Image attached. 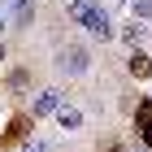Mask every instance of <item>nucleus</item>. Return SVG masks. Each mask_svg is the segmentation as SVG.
I'll list each match as a JSON object with an SVG mask.
<instances>
[{
	"label": "nucleus",
	"mask_w": 152,
	"mask_h": 152,
	"mask_svg": "<svg viewBox=\"0 0 152 152\" xmlns=\"http://www.w3.org/2000/svg\"><path fill=\"white\" fill-rule=\"evenodd\" d=\"M61 104H65V91L48 87V91H39V96H35V117H48V113H57Z\"/></svg>",
	"instance_id": "obj_4"
},
{
	"label": "nucleus",
	"mask_w": 152,
	"mask_h": 152,
	"mask_svg": "<svg viewBox=\"0 0 152 152\" xmlns=\"http://www.w3.org/2000/svg\"><path fill=\"white\" fill-rule=\"evenodd\" d=\"M4 13H9V26L13 31H26V26L35 22V0H0Z\"/></svg>",
	"instance_id": "obj_3"
},
{
	"label": "nucleus",
	"mask_w": 152,
	"mask_h": 152,
	"mask_svg": "<svg viewBox=\"0 0 152 152\" xmlns=\"http://www.w3.org/2000/svg\"><path fill=\"white\" fill-rule=\"evenodd\" d=\"M139 39H143V18H135V22L122 26V44H126V48H139Z\"/></svg>",
	"instance_id": "obj_8"
},
{
	"label": "nucleus",
	"mask_w": 152,
	"mask_h": 152,
	"mask_svg": "<svg viewBox=\"0 0 152 152\" xmlns=\"http://www.w3.org/2000/svg\"><path fill=\"white\" fill-rule=\"evenodd\" d=\"M0 31H4V9H0Z\"/></svg>",
	"instance_id": "obj_15"
},
{
	"label": "nucleus",
	"mask_w": 152,
	"mask_h": 152,
	"mask_svg": "<svg viewBox=\"0 0 152 152\" xmlns=\"http://www.w3.org/2000/svg\"><path fill=\"white\" fill-rule=\"evenodd\" d=\"M9 87L18 91V87H31V70H13L9 74Z\"/></svg>",
	"instance_id": "obj_10"
},
{
	"label": "nucleus",
	"mask_w": 152,
	"mask_h": 152,
	"mask_svg": "<svg viewBox=\"0 0 152 152\" xmlns=\"http://www.w3.org/2000/svg\"><path fill=\"white\" fill-rule=\"evenodd\" d=\"M135 126H139L143 143L152 148V100H139V109H135Z\"/></svg>",
	"instance_id": "obj_5"
},
{
	"label": "nucleus",
	"mask_w": 152,
	"mask_h": 152,
	"mask_svg": "<svg viewBox=\"0 0 152 152\" xmlns=\"http://www.w3.org/2000/svg\"><path fill=\"white\" fill-rule=\"evenodd\" d=\"M130 9H135V18H152V0H135Z\"/></svg>",
	"instance_id": "obj_12"
},
{
	"label": "nucleus",
	"mask_w": 152,
	"mask_h": 152,
	"mask_svg": "<svg viewBox=\"0 0 152 152\" xmlns=\"http://www.w3.org/2000/svg\"><path fill=\"white\" fill-rule=\"evenodd\" d=\"M0 65H4V44H0Z\"/></svg>",
	"instance_id": "obj_14"
},
{
	"label": "nucleus",
	"mask_w": 152,
	"mask_h": 152,
	"mask_svg": "<svg viewBox=\"0 0 152 152\" xmlns=\"http://www.w3.org/2000/svg\"><path fill=\"white\" fill-rule=\"evenodd\" d=\"M126 65H130V74H135V78H148V70H152V61H148V52H139V48H130V57H126Z\"/></svg>",
	"instance_id": "obj_7"
},
{
	"label": "nucleus",
	"mask_w": 152,
	"mask_h": 152,
	"mask_svg": "<svg viewBox=\"0 0 152 152\" xmlns=\"http://www.w3.org/2000/svg\"><path fill=\"white\" fill-rule=\"evenodd\" d=\"M52 117H57V126H61V130H78V126H83V113H78L74 104H61Z\"/></svg>",
	"instance_id": "obj_6"
},
{
	"label": "nucleus",
	"mask_w": 152,
	"mask_h": 152,
	"mask_svg": "<svg viewBox=\"0 0 152 152\" xmlns=\"http://www.w3.org/2000/svg\"><path fill=\"white\" fill-rule=\"evenodd\" d=\"M74 18H78V26L87 31V35H96L100 44L117 35V31H113V18H109V9H100V4H91V0H87L83 9H74Z\"/></svg>",
	"instance_id": "obj_1"
},
{
	"label": "nucleus",
	"mask_w": 152,
	"mask_h": 152,
	"mask_svg": "<svg viewBox=\"0 0 152 152\" xmlns=\"http://www.w3.org/2000/svg\"><path fill=\"white\" fill-rule=\"evenodd\" d=\"M22 152H57V148H52V143H48V139H31V143H26Z\"/></svg>",
	"instance_id": "obj_11"
},
{
	"label": "nucleus",
	"mask_w": 152,
	"mask_h": 152,
	"mask_svg": "<svg viewBox=\"0 0 152 152\" xmlns=\"http://www.w3.org/2000/svg\"><path fill=\"white\" fill-rule=\"evenodd\" d=\"M65 4H70V13H74V9H83V4H87V0H65Z\"/></svg>",
	"instance_id": "obj_13"
},
{
	"label": "nucleus",
	"mask_w": 152,
	"mask_h": 152,
	"mask_svg": "<svg viewBox=\"0 0 152 152\" xmlns=\"http://www.w3.org/2000/svg\"><path fill=\"white\" fill-rule=\"evenodd\" d=\"M61 74H70V78H78V74L91 70V52H87V44H61L57 48V61H52Z\"/></svg>",
	"instance_id": "obj_2"
},
{
	"label": "nucleus",
	"mask_w": 152,
	"mask_h": 152,
	"mask_svg": "<svg viewBox=\"0 0 152 152\" xmlns=\"http://www.w3.org/2000/svg\"><path fill=\"white\" fill-rule=\"evenodd\" d=\"M26 130H31V122H26V117H13V126H9V135H4V143H13V139H22Z\"/></svg>",
	"instance_id": "obj_9"
}]
</instances>
